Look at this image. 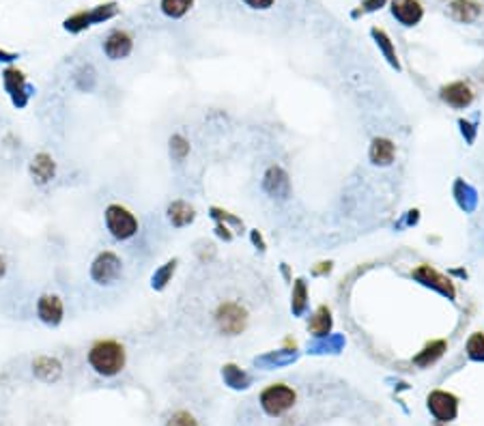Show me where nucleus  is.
Listing matches in <instances>:
<instances>
[{
    "label": "nucleus",
    "instance_id": "obj_10",
    "mask_svg": "<svg viewBox=\"0 0 484 426\" xmlns=\"http://www.w3.org/2000/svg\"><path fill=\"white\" fill-rule=\"evenodd\" d=\"M428 409L435 416V420L452 422L456 418V412H458V400H456V396L437 389V392L428 396Z\"/></svg>",
    "mask_w": 484,
    "mask_h": 426
},
{
    "label": "nucleus",
    "instance_id": "obj_21",
    "mask_svg": "<svg viewBox=\"0 0 484 426\" xmlns=\"http://www.w3.org/2000/svg\"><path fill=\"white\" fill-rule=\"evenodd\" d=\"M222 379L228 387L232 389H245L250 385V377H248V372H243L239 366L235 364H226L222 368Z\"/></svg>",
    "mask_w": 484,
    "mask_h": 426
},
{
    "label": "nucleus",
    "instance_id": "obj_41",
    "mask_svg": "<svg viewBox=\"0 0 484 426\" xmlns=\"http://www.w3.org/2000/svg\"><path fill=\"white\" fill-rule=\"evenodd\" d=\"M5 276H7V261L3 254H0V280H3Z\"/></svg>",
    "mask_w": 484,
    "mask_h": 426
},
{
    "label": "nucleus",
    "instance_id": "obj_16",
    "mask_svg": "<svg viewBox=\"0 0 484 426\" xmlns=\"http://www.w3.org/2000/svg\"><path fill=\"white\" fill-rule=\"evenodd\" d=\"M263 187L267 194H272V196L286 199V194H289V176H286V172L282 168L274 166L265 172Z\"/></svg>",
    "mask_w": 484,
    "mask_h": 426
},
{
    "label": "nucleus",
    "instance_id": "obj_30",
    "mask_svg": "<svg viewBox=\"0 0 484 426\" xmlns=\"http://www.w3.org/2000/svg\"><path fill=\"white\" fill-rule=\"evenodd\" d=\"M454 194H456L458 205H461L465 211H474V207H476L478 199H476V192H474L467 183L456 181V185H454Z\"/></svg>",
    "mask_w": 484,
    "mask_h": 426
},
{
    "label": "nucleus",
    "instance_id": "obj_8",
    "mask_svg": "<svg viewBox=\"0 0 484 426\" xmlns=\"http://www.w3.org/2000/svg\"><path fill=\"white\" fill-rule=\"evenodd\" d=\"M134 50V37L128 30H112L108 32V37L103 39V54L110 61H123L132 54Z\"/></svg>",
    "mask_w": 484,
    "mask_h": 426
},
{
    "label": "nucleus",
    "instance_id": "obj_20",
    "mask_svg": "<svg viewBox=\"0 0 484 426\" xmlns=\"http://www.w3.org/2000/svg\"><path fill=\"white\" fill-rule=\"evenodd\" d=\"M177 267H179V258H168L164 265H159V267L151 276V289L153 291H164L172 282V278L177 274Z\"/></svg>",
    "mask_w": 484,
    "mask_h": 426
},
{
    "label": "nucleus",
    "instance_id": "obj_25",
    "mask_svg": "<svg viewBox=\"0 0 484 426\" xmlns=\"http://www.w3.org/2000/svg\"><path fill=\"white\" fill-rule=\"evenodd\" d=\"M308 308V289H306V282L303 280H295V287H293V295H291V310L295 316H301Z\"/></svg>",
    "mask_w": 484,
    "mask_h": 426
},
{
    "label": "nucleus",
    "instance_id": "obj_15",
    "mask_svg": "<svg viewBox=\"0 0 484 426\" xmlns=\"http://www.w3.org/2000/svg\"><path fill=\"white\" fill-rule=\"evenodd\" d=\"M166 218L172 228H185L196 220V209L185 201H172L166 207Z\"/></svg>",
    "mask_w": 484,
    "mask_h": 426
},
{
    "label": "nucleus",
    "instance_id": "obj_7",
    "mask_svg": "<svg viewBox=\"0 0 484 426\" xmlns=\"http://www.w3.org/2000/svg\"><path fill=\"white\" fill-rule=\"evenodd\" d=\"M34 312H37V318L43 325L59 327L65 321V301L57 293H43L34 304Z\"/></svg>",
    "mask_w": 484,
    "mask_h": 426
},
{
    "label": "nucleus",
    "instance_id": "obj_22",
    "mask_svg": "<svg viewBox=\"0 0 484 426\" xmlns=\"http://www.w3.org/2000/svg\"><path fill=\"white\" fill-rule=\"evenodd\" d=\"M443 351H445V343L443 341H433V343H428L416 358H414V362L418 364V366H430V364H435L441 355H443Z\"/></svg>",
    "mask_w": 484,
    "mask_h": 426
},
{
    "label": "nucleus",
    "instance_id": "obj_39",
    "mask_svg": "<svg viewBox=\"0 0 484 426\" xmlns=\"http://www.w3.org/2000/svg\"><path fill=\"white\" fill-rule=\"evenodd\" d=\"M17 59H20V54H15V52H9V50H5V48H0V63L13 65Z\"/></svg>",
    "mask_w": 484,
    "mask_h": 426
},
{
    "label": "nucleus",
    "instance_id": "obj_38",
    "mask_svg": "<svg viewBox=\"0 0 484 426\" xmlns=\"http://www.w3.org/2000/svg\"><path fill=\"white\" fill-rule=\"evenodd\" d=\"M215 235H218L220 239H224V241H232V233H230V228H228L226 224H222V222H218V224H215Z\"/></svg>",
    "mask_w": 484,
    "mask_h": 426
},
{
    "label": "nucleus",
    "instance_id": "obj_14",
    "mask_svg": "<svg viewBox=\"0 0 484 426\" xmlns=\"http://www.w3.org/2000/svg\"><path fill=\"white\" fill-rule=\"evenodd\" d=\"M441 99L447 103V105H452V108L456 110H463V108H467V105L474 101V93H472V88L465 84V82H452V84H447L441 88Z\"/></svg>",
    "mask_w": 484,
    "mask_h": 426
},
{
    "label": "nucleus",
    "instance_id": "obj_40",
    "mask_svg": "<svg viewBox=\"0 0 484 426\" xmlns=\"http://www.w3.org/2000/svg\"><path fill=\"white\" fill-rule=\"evenodd\" d=\"M252 241H254V245H259L261 250H265V243H263V237L256 233V230H252Z\"/></svg>",
    "mask_w": 484,
    "mask_h": 426
},
{
    "label": "nucleus",
    "instance_id": "obj_6",
    "mask_svg": "<svg viewBox=\"0 0 484 426\" xmlns=\"http://www.w3.org/2000/svg\"><path fill=\"white\" fill-rule=\"evenodd\" d=\"M297 394L295 389L284 385V383H274L269 385L265 392L261 394V407L265 409L267 416H282L284 412H289L291 407L295 405Z\"/></svg>",
    "mask_w": 484,
    "mask_h": 426
},
{
    "label": "nucleus",
    "instance_id": "obj_28",
    "mask_svg": "<svg viewBox=\"0 0 484 426\" xmlns=\"http://www.w3.org/2000/svg\"><path fill=\"white\" fill-rule=\"evenodd\" d=\"M74 82H76V86L80 88V91H84V93H91L93 88H95V82H97V74H95V69H93L91 65H82V67L76 71Z\"/></svg>",
    "mask_w": 484,
    "mask_h": 426
},
{
    "label": "nucleus",
    "instance_id": "obj_31",
    "mask_svg": "<svg viewBox=\"0 0 484 426\" xmlns=\"http://www.w3.org/2000/svg\"><path fill=\"white\" fill-rule=\"evenodd\" d=\"M345 347V338L340 334H330L325 338H316V343L310 345V351L312 353H319V351H340Z\"/></svg>",
    "mask_w": 484,
    "mask_h": 426
},
{
    "label": "nucleus",
    "instance_id": "obj_1",
    "mask_svg": "<svg viewBox=\"0 0 484 426\" xmlns=\"http://www.w3.org/2000/svg\"><path fill=\"white\" fill-rule=\"evenodd\" d=\"M86 362L99 377H117L128 364V351L114 338H99L86 351Z\"/></svg>",
    "mask_w": 484,
    "mask_h": 426
},
{
    "label": "nucleus",
    "instance_id": "obj_13",
    "mask_svg": "<svg viewBox=\"0 0 484 426\" xmlns=\"http://www.w3.org/2000/svg\"><path fill=\"white\" fill-rule=\"evenodd\" d=\"M392 15L403 26H416L422 20L424 9L420 5V0H392Z\"/></svg>",
    "mask_w": 484,
    "mask_h": 426
},
{
    "label": "nucleus",
    "instance_id": "obj_36",
    "mask_svg": "<svg viewBox=\"0 0 484 426\" xmlns=\"http://www.w3.org/2000/svg\"><path fill=\"white\" fill-rule=\"evenodd\" d=\"M387 3V0H364L362 3V9L360 11H355V15H360V13H370V11H376V9H381L383 5Z\"/></svg>",
    "mask_w": 484,
    "mask_h": 426
},
{
    "label": "nucleus",
    "instance_id": "obj_29",
    "mask_svg": "<svg viewBox=\"0 0 484 426\" xmlns=\"http://www.w3.org/2000/svg\"><path fill=\"white\" fill-rule=\"evenodd\" d=\"M168 149H170V157L174 162H183V159L190 155V140L181 134H172L168 140Z\"/></svg>",
    "mask_w": 484,
    "mask_h": 426
},
{
    "label": "nucleus",
    "instance_id": "obj_11",
    "mask_svg": "<svg viewBox=\"0 0 484 426\" xmlns=\"http://www.w3.org/2000/svg\"><path fill=\"white\" fill-rule=\"evenodd\" d=\"M414 278H416L418 282H422L424 287L435 289V291H439L441 295L450 297V299H454V295H456L454 284H452L450 280H447L445 276L437 274L433 267H428V265H420L418 270H414Z\"/></svg>",
    "mask_w": 484,
    "mask_h": 426
},
{
    "label": "nucleus",
    "instance_id": "obj_9",
    "mask_svg": "<svg viewBox=\"0 0 484 426\" xmlns=\"http://www.w3.org/2000/svg\"><path fill=\"white\" fill-rule=\"evenodd\" d=\"M57 172H59V166H57V159H54L50 153L41 151L37 153L28 164V174L30 179L37 183V185H48L57 179Z\"/></svg>",
    "mask_w": 484,
    "mask_h": 426
},
{
    "label": "nucleus",
    "instance_id": "obj_17",
    "mask_svg": "<svg viewBox=\"0 0 484 426\" xmlns=\"http://www.w3.org/2000/svg\"><path fill=\"white\" fill-rule=\"evenodd\" d=\"M396 157V147L387 138H374L370 145V162L376 166H390Z\"/></svg>",
    "mask_w": 484,
    "mask_h": 426
},
{
    "label": "nucleus",
    "instance_id": "obj_27",
    "mask_svg": "<svg viewBox=\"0 0 484 426\" xmlns=\"http://www.w3.org/2000/svg\"><path fill=\"white\" fill-rule=\"evenodd\" d=\"M117 15H119V5L117 3H103V5L88 9V20H91V26L103 24V22L112 20V17H117Z\"/></svg>",
    "mask_w": 484,
    "mask_h": 426
},
{
    "label": "nucleus",
    "instance_id": "obj_3",
    "mask_svg": "<svg viewBox=\"0 0 484 426\" xmlns=\"http://www.w3.org/2000/svg\"><path fill=\"white\" fill-rule=\"evenodd\" d=\"M248 310L239 301L224 299L213 310V325L222 336H239L248 329Z\"/></svg>",
    "mask_w": 484,
    "mask_h": 426
},
{
    "label": "nucleus",
    "instance_id": "obj_4",
    "mask_svg": "<svg viewBox=\"0 0 484 426\" xmlns=\"http://www.w3.org/2000/svg\"><path fill=\"white\" fill-rule=\"evenodd\" d=\"M0 78H3V88H5V93L9 95L11 103H13V108L17 110H24L26 105L30 103V97L34 93V88L28 84V78L26 74L20 69V67H15V65H7L3 69V74H0Z\"/></svg>",
    "mask_w": 484,
    "mask_h": 426
},
{
    "label": "nucleus",
    "instance_id": "obj_34",
    "mask_svg": "<svg viewBox=\"0 0 484 426\" xmlns=\"http://www.w3.org/2000/svg\"><path fill=\"white\" fill-rule=\"evenodd\" d=\"M211 218L215 220V222H222V224H232L235 228H243V222L237 218V216H232V213H228V211H224V209H220V207H211Z\"/></svg>",
    "mask_w": 484,
    "mask_h": 426
},
{
    "label": "nucleus",
    "instance_id": "obj_2",
    "mask_svg": "<svg viewBox=\"0 0 484 426\" xmlns=\"http://www.w3.org/2000/svg\"><path fill=\"white\" fill-rule=\"evenodd\" d=\"M103 224H105L108 235L117 241H130L140 230V222L136 218V213L121 203H110L103 209Z\"/></svg>",
    "mask_w": 484,
    "mask_h": 426
},
{
    "label": "nucleus",
    "instance_id": "obj_5",
    "mask_svg": "<svg viewBox=\"0 0 484 426\" xmlns=\"http://www.w3.org/2000/svg\"><path fill=\"white\" fill-rule=\"evenodd\" d=\"M88 276L97 287H112L123 276V258L112 250H101L88 267Z\"/></svg>",
    "mask_w": 484,
    "mask_h": 426
},
{
    "label": "nucleus",
    "instance_id": "obj_23",
    "mask_svg": "<svg viewBox=\"0 0 484 426\" xmlns=\"http://www.w3.org/2000/svg\"><path fill=\"white\" fill-rule=\"evenodd\" d=\"M192 7H194V0H159L161 13H164L166 17H172V20L183 17Z\"/></svg>",
    "mask_w": 484,
    "mask_h": 426
},
{
    "label": "nucleus",
    "instance_id": "obj_26",
    "mask_svg": "<svg viewBox=\"0 0 484 426\" xmlns=\"http://www.w3.org/2000/svg\"><path fill=\"white\" fill-rule=\"evenodd\" d=\"M372 37H374V41H376V45H379V50L383 52V57L387 59V63L392 65V67H401L399 65V57H396V50H394V45H392V39L387 37V34L381 30V28H372Z\"/></svg>",
    "mask_w": 484,
    "mask_h": 426
},
{
    "label": "nucleus",
    "instance_id": "obj_32",
    "mask_svg": "<svg viewBox=\"0 0 484 426\" xmlns=\"http://www.w3.org/2000/svg\"><path fill=\"white\" fill-rule=\"evenodd\" d=\"M295 360V353L293 351H276V353H267V355H263V358H259L256 360V364H289V362H293Z\"/></svg>",
    "mask_w": 484,
    "mask_h": 426
},
{
    "label": "nucleus",
    "instance_id": "obj_18",
    "mask_svg": "<svg viewBox=\"0 0 484 426\" xmlns=\"http://www.w3.org/2000/svg\"><path fill=\"white\" fill-rule=\"evenodd\" d=\"M450 13L456 22H463V24H470L474 20H478L480 15V5L476 0H452L450 3Z\"/></svg>",
    "mask_w": 484,
    "mask_h": 426
},
{
    "label": "nucleus",
    "instance_id": "obj_12",
    "mask_svg": "<svg viewBox=\"0 0 484 426\" xmlns=\"http://www.w3.org/2000/svg\"><path fill=\"white\" fill-rule=\"evenodd\" d=\"M32 375L43 383H57L63 377V364L52 355H37L32 360Z\"/></svg>",
    "mask_w": 484,
    "mask_h": 426
},
{
    "label": "nucleus",
    "instance_id": "obj_33",
    "mask_svg": "<svg viewBox=\"0 0 484 426\" xmlns=\"http://www.w3.org/2000/svg\"><path fill=\"white\" fill-rule=\"evenodd\" d=\"M467 355L476 362L484 360V334H474L472 338L467 341Z\"/></svg>",
    "mask_w": 484,
    "mask_h": 426
},
{
    "label": "nucleus",
    "instance_id": "obj_19",
    "mask_svg": "<svg viewBox=\"0 0 484 426\" xmlns=\"http://www.w3.org/2000/svg\"><path fill=\"white\" fill-rule=\"evenodd\" d=\"M308 332L314 336V338H325V336L332 334V312L327 306H321L308 323Z\"/></svg>",
    "mask_w": 484,
    "mask_h": 426
},
{
    "label": "nucleus",
    "instance_id": "obj_35",
    "mask_svg": "<svg viewBox=\"0 0 484 426\" xmlns=\"http://www.w3.org/2000/svg\"><path fill=\"white\" fill-rule=\"evenodd\" d=\"M166 426H199V422H196V418L190 414V412H174Z\"/></svg>",
    "mask_w": 484,
    "mask_h": 426
},
{
    "label": "nucleus",
    "instance_id": "obj_37",
    "mask_svg": "<svg viewBox=\"0 0 484 426\" xmlns=\"http://www.w3.org/2000/svg\"><path fill=\"white\" fill-rule=\"evenodd\" d=\"M243 3L250 7V9H261V11H265V9H269L274 5V0H243Z\"/></svg>",
    "mask_w": 484,
    "mask_h": 426
},
{
    "label": "nucleus",
    "instance_id": "obj_24",
    "mask_svg": "<svg viewBox=\"0 0 484 426\" xmlns=\"http://www.w3.org/2000/svg\"><path fill=\"white\" fill-rule=\"evenodd\" d=\"M63 28L71 34H80L84 32L86 28H91V20H88V11L82 9V11H76V13H71L67 15L65 20H63Z\"/></svg>",
    "mask_w": 484,
    "mask_h": 426
}]
</instances>
